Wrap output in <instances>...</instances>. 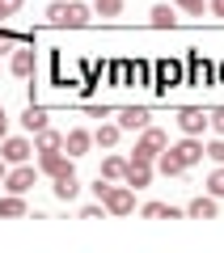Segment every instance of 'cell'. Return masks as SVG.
Instances as JSON below:
<instances>
[{
    "mask_svg": "<svg viewBox=\"0 0 224 253\" xmlns=\"http://www.w3.org/2000/svg\"><path fill=\"white\" fill-rule=\"evenodd\" d=\"M93 148V131H85V126H72L68 135H63V152L72 156V161H76V156H85Z\"/></svg>",
    "mask_w": 224,
    "mask_h": 253,
    "instance_id": "obj_8",
    "label": "cell"
},
{
    "mask_svg": "<svg viewBox=\"0 0 224 253\" xmlns=\"http://www.w3.org/2000/svg\"><path fill=\"white\" fill-rule=\"evenodd\" d=\"M216 72H220V81H224V63H220V68H216Z\"/></svg>",
    "mask_w": 224,
    "mask_h": 253,
    "instance_id": "obj_34",
    "label": "cell"
},
{
    "mask_svg": "<svg viewBox=\"0 0 224 253\" xmlns=\"http://www.w3.org/2000/svg\"><path fill=\"white\" fill-rule=\"evenodd\" d=\"M169 148V135H165L161 126H144L140 131V139H135V152L127 156V161H140V165H153L157 156Z\"/></svg>",
    "mask_w": 224,
    "mask_h": 253,
    "instance_id": "obj_1",
    "label": "cell"
},
{
    "mask_svg": "<svg viewBox=\"0 0 224 253\" xmlns=\"http://www.w3.org/2000/svg\"><path fill=\"white\" fill-rule=\"evenodd\" d=\"M207 9H212V17H224V0H207Z\"/></svg>",
    "mask_w": 224,
    "mask_h": 253,
    "instance_id": "obj_31",
    "label": "cell"
},
{
    "mask_svg": "<svg viewBox=\"0 0 224 253\" xmlns=\"http://www.w3.org/2000/svg\"><path fill=\"white\" fill-rule=\"evenodd\" d=\"M21 4H26V0H0V21H4V17H13V13H17Z\"/></svg>",
    "mask_w": 224,
    "mask_h": 253,
    "instance_id": "obj_29",
    "label": "cell"
},
{
    "mask_svg": "<svg viewBox=\"0 0 224 253\" xmlns=\"http://www.w3.org/2000/svg\"><path fill=\"white\" fill-rule=\"evenodd\" d=\"M102 207H106V215H131L135 211V190L127 181H110L106 194H102Z\"/></svg>",
    "mask_w": 224,
    "mask_h": 253,
    "instance_id": "obj_2",
    "label": "cell"
},
{
    "mask_svg": "<svg viewBox=\"0 0 224 253\" xmlns=\"http://www.w3.org/2000/svg\"><path fill=\"white\" fill-rule=\"evenodd\" d=\"M51 148H63V135H59V131H51V126L34 131V152H51Z\"/></svg>",
    "mask_w": 224,
    "mask_h": 253,
    "instance_id": "obj_20",
    "label": "cell"
},
{
    "mask_svg": "<svg viewBox=\"0 0 224 253\" xmlns=\"http://www.w3.org/2000/svg\"><path fill=\"white\" fill-rule=\"evenodd\" d=\"M153 165H157V169H161V173H165V177H182V173H186V165H182V161H178V156H173V152H169V148H165V152H161V156H157V161H153Z\"/></svg>",
    "mask_w": 224,
    "mask_h": 253,
    "instance_id": "obj_19",
    "label": "cell"
},
{
    "mask_svg": "<svg viewBox=\"0 0 224 253\" xmlns=\"http://www.w3.org/2000/svg\"><path fill=\"white\" fill-rule=\"evenodd\" d=\"M169 152L178 156V161L186 165V169H195V165L203 161V139H199V135H182L178 144H169Z\"/></svg>",
    "mask_w": 224,
    "mask_h": 253,
    "instance_id": "obj_6",
    "label": "cell"
},
{
    "mask_svg": "<svg viewBox=\"0 0 224 253\" xmlns=\"http://www.w3.org/2000/svg\"><path fill=\"white\" fill-rule=\"evenodd\" d=\"M98 177H106V181H123V177H127V156H118V152L102 156V173H98Z\"/></svg>",
    "mask_w": 224,
    "mask_h": 253,
    "instance_id": "obj_12",
    "label": "cell"
},
{
    "mask_svg": "<svg viewBox=\"0 0 224 253\" xmlns=\"http://www.w3.org/2000/svg\"><path fill=\"white\" fill-rule=\"evenodd\" d=\"M118 135H123V126H118V123H102L98 131H93V144H98V148H114Z\"/></svg>",
    "mask_w": 224,
    "mask_h": 253,
    "instance_id": "obj_18",
    "label": "cell"
},
{
    "mask_svg": "<svg viewBox=\"0 0 224 253\" xmlns=\"http://www.w3.org/2000/svg\"><path fill=\"white\" fill-rule=\"evenodd\" d=\"M9 135V114H4V106H0V139Z\"/></svg>",
    "mask_w": 224,
    "mask_h": 253,
    "instance_id": "obj_32",
    "label": "cell"
},
{
    "mask_svg": "<svg viewBox=\"0 0 224 253\" xmlns=\"http://www.w3.org/2000/svg\"><path fill=\"white\" fill-rule=\"evenodd\" d=\"M21 126H26V131H43V126H47V110L30 101V106H26V114H21Z\"/></svg>",
    "mask_w": 224,
    "mask_h": 253,
    "instance_id": "obj_22",
    "label": "cell"
},
{
    "mask_svg": "<svg viewBox=\"0 0 224 253\" xmlns=\"http://www.w3.org/2000/svg\"><path fill=\"white\" fill-rule=\"evenodd\" d=\"M4 173H9V161H4V156H0V181H4Z\"/></svg>",
    "mask_w": 224,
    "mask_h": 253,
    "instance_id": "obj_33",
    "label": "cell"
},
{
    "mask_svg": "<svg viewBox=\"0 0 224 253\" xmlns=\"http://www.w3.org/2000/svg\"><path fill=\"white\" fill-rule=\"evenodd\" d=\"M140 215H144V219H182V215H186V207H169V203H144Z\"/></svg>",
    "mask_w": 224,
    "mask_h": 253,
    "instance_id": "obj_11",
    "label": "cell"
},
{
    "mask_svg": "<svg viewBox=\"0 0 224 253\" xmlns=\"http://www.w3.org/2000/svg\"><path fill=\"white\" fill-rule=\"evenodd\" d=\"M127 186H131V190H144V186H148V181H153V165H140V161H127Z\"/></svg>",
    "mask_w": 224,
    "mask_h": 253,
    "instance_id": "obj_13",
    "label": "cell"
},
{
    "mask_svg": "<svg viewBox=\"0 0 224 253\" xmlns=\"http://www.w3.org/2000/svg\"><path fill=\"white\" fill-rule=\"evenodd\" d=\"M148 21H153L157 30H173V26H178V9H169V4H153Z\"/></svg>",
    "mask_w": 224,
    "mask_h": 253,
    "instance_id": "obj_16",
    "label": "cell"
},
{
    "mask_svg": "<svg viewBox=\"0 0 224 253\" xmlns=\"http://www.w3.org/2000/svg\"><path fill=\"white\" fill-rule=\"evenodd\" d=\"M93 13L98 17H118L123 13V0H93Z\"/></svg>",
    "mask_w": 224,
    "mask_h": 253,
    "instance_id": "obj_24",
    "label": "cell"
},
{
    "mask_svg": "<svg viewBox=\"0 0 224 253\" xmlns=\"http://www.w3.org/2000/svg\"><path fill=\"white\" fill-rule=\"evenodd\" d=\"M63 17H68V0H55V4H47V21H51V26H63Z\"/></svg>",
    "mask_w": 224,
    "mask_h": 253,
    "instance_id": "obj_25",
    "label": "cell"
},
{
    "mask_svg": "<svg viewBox=\"0 0 224 253\" xmlns=\"http://www.w3.org/2000/svg\"><path fill=\"white\" fill-rule=\"evenodd\" d=\"M38 173L63 177V173H76V169H72V156H63V148H51V152H38Z\"/></svg>",
    "mask_w": 224,
    "mask_h": 253,
    "instance_id": "obj_4",
    "label": "cell"
},
{
    "mask_svg": "<svg viewBox=\"0 0 224 253\" xmlns=\"http://www.w3.org/2000/svg\"><path fill=\"white\" fill-rule=\"evenodd\" d=\"M93 9L89 4H81V0H68V17H63V26H89Z\"/></svg>",
    "mask_w": 224,
    "mask_h": 253,
    "instance_id": "obj_21",
    "label": "cell"
},
{
    "mask_svg": "<svg viewBox=\"0 0 224 253\" xmlns=\"http://www.w3.org/2000/svg\"><path fill=\"white\" fill-rule=\"evenodd\" d=\"M106 215V207L102 203H89V207H81V219H102Z\"/></svg>",
    "mask_w": 224,
    "mask_h": 253,
    "instance_id": "obj_30",
    "label": "cell"
},
{
    "mask_svg": "<svg viewBox=\"0 0 224 253\" xmlns=\"http://www.w3.org/2000/svg\"><path fill=\"white\" fill-rule=\"evenodd\" d=\"M186 215H190V219H216V215H220V207H216L212 194H199V199L186 207Z\"/></svg>",
    "mask_w": 224,
    "mask_h": 253,
    "instance_id": "obj_14",
    "label": "cell"
},
{
    "mask_svg": "<svg viewBox=\"0 0 224 253\" xmlns=\"http://www.w3.org/2000/svg\"><path fill=\"white\" fill-rule=\"evenodd\" d=\"M55 199H63V203H72L76 194H81V181H76V173H63V177H55Z\"/></svg>",
    "mask_w": 224,
    "mask_h": 253,
    "instance_id": "obj_15",
    "label": "cell"
},
{
    "mask_svg": "<svg viewBox=\"0 0 224 253\" xmlns=\"http://www.w3.org/2000/svg\"><path fill=\"white\" fill-rule=\"evenodd\" d=\"M203 156H207L212 165H224V135L212 139V144H203Z\"/></svg>",
    "mask_w": 224,
    "mask_h": 253,
    "instance_id": "obj_26",
    "label": "cell"
},
{
    "mask_svg": "<svg viewBox=\"0 0 224 253\" xmlns=\"http://www.w3.org/2000/svg\"><path fill=\"white\" fill-rule=\"evenodd\" d=\"M207 126H212L216 135H224V106L220 110H207Z\"/></svg>",
    "mask_w": 224,
    "mask_h": 253,
    "instance_id": "obj_28",
    "label": "cell"
},
{
    "mask_svg": "<svg viewBox=\"0 0 224 253\" xmlns=\"http://www.w3.org/2000/svg\"><path fill=\"white\" fill-rule=\"evenodd\" d=\"M118 126H123V131H144V126H148V110L144 106H127V110H118Z\"/></svg>",
    "mask_w": 224,
    "mask_h": 253,
    "instance_id": "obj_10",
    "label": "cell"
},
{
    "mask_svg": "<svg viewBox=\"0 0 224 253\" xmlns=\"http://www.w3.org/2000/svg\"><path fill=\"white\" fill-rule=\"evenodd\" d=\"M34 68H38V55H34V46H26V51H13V59H9V72H13V76L30 81V76H34Z\"/></svg>",
    "mask_w": 224,
    "mask_h": 253,
    "instance_id": "obj_9",
    "label": "cell"
},
{
    "mask_svg": "<svg viewBox=\"0 0 224 253\" xmlns=\"http://www.w3.org/2000/svg\"><path fill=\"white\" fill-rule=\"evenodd\" d=\"M34 181H38V169L26 161V165H9V173H4L0 186L9 190V194H26V190H34Z\"/></svg>",
    "mask_w": 224,
    "mask_h": 253,
    "instance_id": "obj_3",
    "label": "cell"
},
{
    "mask_svg": "<svg viewBox=\"0 0 224 253\" xmlns=\"http://www.w3.org/2000/svg\"><path fill=\"white\" fill-rule=\"evenodd\" d=\"M178 126H182V135H203L207 131V110H199V106L178 110Z\"/></svg>",
    "mask_w": 224,
    "mask_h": 253,
    "instance_id": "obj_7",
    "label": "cell"
},
{
    "mask_svg": "<svg viewBox=\"0 0 224 253\" xmlns=\"http://www.w3.org/2000/svg\"><path fill=\"white\" fill-rule=\"evenodd\" d=\"M186 17H203V9H207V0H173Z\"/></svg>",
    "mask_w": 224,
    "mask_h": 253,
    "instance_id": "obj_27",
    "label": "cell"
},
{
    "mask_svg": "<svg viewBox=\"0 0 224 253\" xmlns=\"http://www.w3.org/2000/svg\"><path fill=\"white\" fill-rule=\"evenodd\" d=\"M30 152H34V144H30L26 135H4L0 139V156H4L9 165H26Z\"/></svg>",
    "mask_w": 224,
    "mask_h": 253,
    "instance_id": "obj_5",
    "label": "cell"
},
{
    "mask_svg": "<svg viewBox=\"0 0 224 253\" xmlns=\"http://www.w3.org/2000/svg\"><path fill=\"white\" fill-rule=\"evenodd\" d=\"M26 215V199L21 194H4L0 199V219H21Z\"/></svg>",
    "mask_w": 224,
    "mask_h": 253,
    "instance_id": "obj_17",
    "label": "cell"
},
{
    "mask_svg": "<svg viewBox=\"0 0 224 253\" xmlns=\"http://www.w3.org/2000/svg\"><path fill=\"white\" fill-rule=\"evenodd\" d=\"M207 194H212V199H224V165L212 169V177H207Z\"/></svg>",
    "mask_w": 224,
    "mask_h": 253,
    "instance_id": "obj_23",
    "label": "cell"
}]
</instances>
